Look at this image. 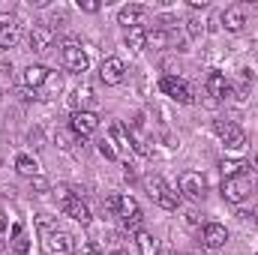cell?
<instances>
[{
  "label": "cell",
  "mask_w": 258,
  "mask_h": 255,
  "mask_svg": "<svg viewBox=\"0 0 258 255\" xmlns=\"http://www.w3.org/2000/svg\"><path fill=\"white\" fill-rule=\"evenodd\" d=\"M243 168H249L243 159H222L219 162V171H222V180L225 177H240V174H246Z\"/></svg>",
  "instance_id": "cell-26"
},
{
  "label": "cell",
  "mask_w": 258,
  "mask_h": 255,
  "mask_svg": "<svg viewBox=\"0 0 258 255\" xmlns=\"http://www.w3.org/2000/svg\"><path fill=\"white\" fill-rule=\"evenodd\" d=\"M252 216H255V222H258V207H255V210H252Z\"/></svg>",
  "instance_id": "cell-41"
},
{
  "label": "cell",
  "mask_w": 258,
  "mask_h": 255,
  "mask_svg": "<svg viewBox=\"0 0 258 255\" xmlns=\"http://www.w3.org/2000/svg\"><path fill=\"white\" fill-rule=\"evenodd\" d=\"M147 15V6H141V3H129V6H120V12H117V24H123V30L129 27H138V21Z\"/></svg>",
  "instance_id": "cell-17"
},
{
  "label": "cell",
  "mask_w": 258,
  "mask_h": 255,
  "mask_svg": "<svg viewBox=\"0 0 258 255\" xmlns=\"http://www.w3.org/2000/svg\"><path fill=\"white\" fill-rule=\"evenodd\" d=\"M186 33H189L192 39H198V36L204 33V24H201L198 18H189V21H186Z\"/></svg>",
  "instance_id": "cell-31"
},
{
  "label": "cell",
  "mask_w": 258,
  "mask_h": 255,
  "mask_svg": "<svg viewBox=\"0 0 258 255\" xmlns=\"http://www.w3.org/2000/svg\"><path fill=\"white\" fill-rule=\"evenodd\" d=\"M105 210L117 216V195H108V198H105Z\"/></svg>",
  "instance_id": "cell-35"
},
{
  "label": "cell",
  "mask_w": 258,
  "mask_h": 255,
  "mask_svg": "<svg viewBox=\"0 0 258 255\" xmlns=\"http://www.w3.org/2000/svg\"><path fill=\"white\" fill-rule=\"evenodd\" d=\"M15 171L21 174V177H36L39 174V162H36V156H30V153H18L15 156Z\"/></svg>",
  "instance_id": "cell-21"
},
{
  "label": "cell",
  "mask_w": 258,
  "mask_h": 255,
  "mask_svg": "<svg viewBox=\"0 0 258 255\" xmlns=\"http://www.w3.org/2000/svg\"><path fill=\"white\" fill-rule=\"evenodd\" d=\"M78 6H81L84 12H99V9H102L99 0H78Z\"/></svg>",
  "instance_id": "cell-33"
},
{
  "label": "cell",
  "mask_w": 258,
  "mask_h": 255,
  "mask_svg": "<svg viewBox=\"0 0 258 255\" xmlns=\"http://www.w3.org/2000/svg\"><path fill=\"white\" fill-rule=\"evenodd\" d=\"M42 249H45V255H72L75 252V237L69 231L51 228L42 234Z\"/></svg>",
  "instance_id": "cell-3"
},
{
  "label": "cell",
  "mask_w": 258,
  "mask_h": 255,
  "mask_svg": "<svg viewBox=\"0 0 258 255\" xmlns=\"http://www.w3.org/2000/svg\"><path fill=\"white\" fill-rule=\"evenodd\" d=\"M249 177L246 174H240V177H225L222 180V198L225 201H231V204H240V201H246L249 198Z\"/></svg>",
  "instance_id": "cell-9"
},
{
  "label": "cell",
  "mask_w": 258,
  "mask_h": 255,
  "mask_svg": "<svg viewBox=\"0 0 258 255\" xmlns=\"http://www.w3.org/2000/svg\"><path fill=\"white\" fill-rule=\"evenodd\" d=\"M27 45H30L33 54H45L54 45V30L48 24H33L30 27V36H27Z\"/></svg>",
  "instance_id": "cell-10"
},
{
  "label": "cell",
  "mask_w": 258,
  "mask_h": 255,
  "mask_svg": "<svg viewBox=\"0 0 258 255\" xmlns=\"http://www.w3.org/2000/svg\"><path fill=\"white\" fill-rule=\"evenodd\" d=\"M84 255H102V252H99V249H87Z\"/></svg>",
  "instance_id": "cell-39"
},
{
  "label": "cell",
  "mask_w": 258,
  "mask_h": 255,
  "mask_svg": "<svg viewBox=\"0 0 258 255\" xmlns=\"http://www.w3.org/2000/svg\"><path fill=\"white\" fill-rule=\"evenodd\" d=\"M99 153H102L105 159H120V156H117V150H114V144L108 141V135H105V138L99 141Z\"/></svg>",
  "instance_id": "cell-29"
},
{
  "label": "cell",
  "mask_w": 258,
  "mask_h": 255,
  "mask_svg": "<svg viewBox=\"0 0 258 255\" xmlns=\"http://www.w3.org/2000/svg\"><path fill=\"white\" fill-rule=\"evenodd\" d=\"M246 165H252V168H258V150H255V156H252V159H249Z\"/></svg>",
  "instance_id": "cell-38"
},
{
  "label": "cell",
  "mask_w": 258,
  "mask_h": 255,
  "mask_svg": "<svg viewBox=\"0 0 258 255\" xmlns=\"http://www.w3.org/2000/svg\"><path fill=\"white\" fill-rule=\"evenodd\" d=\"M60 90H63V75H60V72H48V81H45L42 93H48V96H57Z\"/></svg>",
  "instance_id": "cell-27"
},
{
  "label": "cell",
  "mask_w": 258,
  "mask_h": 255,
  "mask_svg": "<svg viewBox=\"0 0 258 255\" xmlns=\"http://www.w3.org/2000/svg\"><path fill=\"white\" fill-rule=\"evenodd\" d=\"M18 39H21V24H18V18L9 15V12H3V15H0V48H12Z\"/></svg>",
  "instance_id": "cell-13"
},
{
  "label": "cell",
  "mask_w": 258,
  "mask_h": 255,
  "mask_svg": "<svg viewBox=\"0 0 258 255\" xmlns=\"http://www.w3.org/2000/svg\"><path fill=\"white\" fill-rule=\"evenodd\" d=\"M48 72L51 69H45V66H39V63H30L24 69V87L27 90H42L45 81H48Z\"/></svg>",
  "instance_id": "cell-18"
},
{
  "label": "cell",
  "mask_w": 258,
  "mask_h": 255,
  "mask_svg": "<svg viewBox=\"0 0 258 255\" xmlns=\"http://www.w3.org/2000/svg\"><path fill=\"white\" fill-rule=\"evenodd\" d=\"M108 255H126V252L123 249H114V252H108Z\"/></svg>",
  "instance_id": "cell-40"
},
{
  "label": "cell",
  "mask_w": 258,
  "mask_h": 255,
  "mask_svg": "<svg viewBox=\"0 0 258 255\" xmlns=\"http://www.w3.org/2000/svg\"><path fill=\"white\" fill-rule=\"evenodd\" d=\"M213 132L219 135V141L225 144V147H231V150H240V147H246V132L237 126L234 120H213Z\"/></svg>",
  "instance_id": "cell-4"
},
{
  "label": "cell",
  "mask_w": 258,
  "mask_h": 255,
  "mask_svg": "<svg viewBox=\"0 0 258 255\" xmlns=\"http://www.w3.org/2000/svg\"><path fill=\"white\" fill-rule=\"evenodd\" d=\"M186 225H198V213H195V210L186 213Z\"/></svg>",
  "instance_id": "cell-36"
},
{
  "label": "cell",
  "mask_w": 258,
  "mask_h": 255,
  "mask_svg": "<svg viewBox=\"0 0 258 255\" xmlns=\"http://www.w3.org/2000/svg\"><path fill=\"white\" fill-rule=\"evenodd\" d=\"M219 21H222V27H225L228 33H240V30L246 27V6H243V3L228 6V9L219 15Z\"/></svg>",
  "instance_id": "cell-14"
},
{
  "label": "cell",
  "mask_w": 258,
  "mask_h": 255,
  "mask_svg": "<svg viewBox=\"0 0 258 255\" xmlns=\"http://www.w3.org/2000/svg\"><path fill=\"white\" fill-rule=\"evenodd\" d=\"M126 135H129V144H132V150L138 153V156H150L153 153V147H150V138L141 132V123H138V117L132 120L126 126Z\"/></svg>",
  "instance_id": "cell-15"
},
{
  "label": "cell",
  "mask_w": 258,
  "mask_h": 255,
  "mask_svg": "<svg viewBox=\"0 0 258 255\" xmlns=\"http://www.w3.org/2000/svg\"><path fill=\"white\" fill-rule=\"evenodd\" d=\"M117 216L129 219V216H141V207L132 195H117Z\"/></svg>",
  "instance_id": "cell-24"
},
{
  "label": "cell",
  "mask_w": 258,
  "mask_h": 255,
  "mask_svg": "<svg viewBox=\"0 0 258 255\" xmlns=\"http://www.w3.org/2000/svg\"><path fill=\"white\" fill-rule=\"evenodd\" d=\"M99 78H102V84H108V87H117V84H123V78H126V66L120 57H105L102 66H99Z\"/></svg>",
  "instance_id": "cell-11"
},
{
  "label": "cell",
  "mask_w": 258,
  "mask_h": 255,
  "mask_svg": "<svg viewBox=\"0 0 258 255\" xmlns=\"http://www.w3.org/2000/svg\"><path fill=\"white\" fill-rule=\"evenodd\" d=\"M30 186H33V192H39V195H45V192L51 189V183H48V180H45L42 174H36V177L30 180Z\"/></svg>",
  "instance_id": "cell-30"
},
{
  "label": "cell",
  "mask_w": 258,
  "mask_h": 255,
  "mask_svg": "<svg viewBox=\"0 0 258 255\" xmlns=\"http://www.w3.org/2000/svg\"><path fill=\"white\" fill-rule=\"evenodd\" d=\"M168 255H186V252H168Z\"/></svg>",
  "instance_id": "cell-42"
},
{
  "label": "cell",
  "mask_w": 258,
  "mask_h": 255,
  "mask_svg": "<svg viewBox=\"0 0 258 255\" xmlns=\"http://www.w3.org/2000/svg\"><path fill=\"white\" fill-rule=\"evenodd\" d=\"M135 246H138L141 255H159V240H156L150 231H144V228L135 234Z\"/></svg>",
  "instance_id": "cell-23"
},
{
  "label": "cell",
  "mask_w": 258,
  "mask_h": 255,
  "mask_svg": "<svg viewBox=\"0 0 258 255\" xmlns=\"http://www.w3.org/2000/svg\"><path fill=\"white\" fill-rule=\"evenodd\" d=\"M228 243V228L222 222H207L201 231V246L204 249H222Z\"/></svg>",
  "instance_id": "cell-12"
},
{
  "label": "cell",
  "mask_w": 258,
  "mask_h": 255,
  "mask_svg": "<svg viewBox=\"0 0 258 255\" xmlns=\"http://www.w3.org/2000/svg\"><path fill=\"white\" fill-rule=\"evenodd\" d=\"M69 126H72V132H75L78 138H87V135H93V132L99 129V114L90 111V108H78V111H72Z\"/></svg>",
  "instance_id": "cell-7"
},
{
  "label": "cell",
  "mask_w": 258,
  "mask_h": 255,
  "mask_svg": "<svg viewBox=\"0 0 258 255\" xmlns=\"http://www.w3.org/2000/svg\"><path fill=\"white\" fill-rule=\"evenodd\" d=\"M177 189H180L183 198H189V201H204V195H207V180H204L201 171H183L180 180H177Z\"/></svg>",
  "instance_id": "cell-5"
},
{
  "label": "cell",
  "mask_w": 258,
  "mask_h": 255,
  "mask_svg": "<svg viewBox=\"0 0 258 255\" xmlns=\"http://www.w3.org/2000/svg\"><path fill=\"white\" fill-rule=\"evenodd\" d=\"M78 195H81V192H75L69 183H60V186L54 189V198H57V204H60V207H63V204H69L72 198H78Z\"/></svg>",
  "instance_id": "cell-28"
},
{
  "label": "cell",
  "mask_w": 258,
  "mask_h": 255,
  "mask_svg": "<svg viewBox=\"0 0 258 255\" xmlns=\"http://www.w3.org/2000/svg\"><path fill=\"white\" fill-rule=\"evenodd\" d=\"M144 189H147L150 201H153L156 207H162V210H177L180 192L171 189V186L162 180V174H147V177H144Z\"/></svg>",
  "instance_id": "cell-1"
},
{
  "label": "cell",
  "mask_w": 258,
  "mask_h": 255,
  "mask_svg": "<svg viewBox=\"0 0 258 255\" xmlns=\"http://www.w3.org/2000/svg\"><path fill=\"white\" fill-rule=\"evenodd\" d=\"M120 222H123V228L132 231V234H138V231H141V216H129V219H120Z\"/></svg>",
  "instance_id": "cell-32"
},
{
  "label": "cell",
  "mask_w": 258,
  "mask_h": 255,
  "mask_svg": "<svg viewBox=\"0 0 258 255\" xmlns=\"http://www.w3.org/2000/svg\"><path fill=\"white\" fill-rule=\"evenodd\" d=\"M9 252H12V255H27V252H30V240H27V234H24L21 222H15V228H12V237H9Z\"/></svg>",
  "instance_id": "cell-20"
},
{
  "label": "cell",
  "mask_w": 258,
  "mask_h": 255,
  "mask_svg": "<svg viewBox=\"0 0 258 255\" xmlns=\"http://www.w3.org/2000/svg\"><path fill=\"white\" fill-rule=\"evenodd\" d=\"M147 45L150 48H168L171 45V33L165 27H153V30H147Z\"/></svg>",
  "instance_id": "cell-25"
},
{
  "label": "cell",
  "mask_w": 258,
  "mask_h": 255,
  "mask_svg": "<svg viewBox=\"0 0 258 255\" xmlns=\"http://www.w3.org/2000/svg\"><path fill=\"white\" fill-rule=\"evenodd\" d=\"M159 90H162L165 96H171L174 102H180V105L195 102L189 81H186V78H180V75H162V78H159Z\"/></svg>",
  "instance_id": "cell-2"
},
{
  "label": "cell",
  "mask_w": 258,
  "mask_h": 255,
  "mask_svg": "<svg viewBox=\"0 0 258 255\" xmlns=\"http://www.w3.org/2000/svg\"><path fill=\"white\" fill-rule=\"evenodd\" d=\"M63 66L69 69V72H87V66H90V60H87V51L75 42V39H66L63 42Z\"/></svg>",
  "instance_id": "cell-8"
},
{
  "label": "cell",
  "mask_w": 258,
  "mask_h": 255,
  "mask_svg": "<svg viewBox=\"0 0 258 255\" xmlns=\"http://www.w3.org/2000/svg\"><path fill=\"white\" fill-rule=\"evenodd\" d=\"M108 141L114 144L117 156H123V153H129V150H132L129 135H126V126H123V123H111V126H108Z\"/></svg>",
  "instance_id": "cell-19"
},
{
  "label": "cell",
  "mask_w": 258,
  "mask_h": 255,
  "mask_svg": "<svg viewBox=\"0 0 258 255\" xmlns=\"http://www.w3.org/2000/svg\"><path fill=\"white\" fill-rule=\"evenodd\" d=\"M192 9H207V0H189Z\"/></svg>",
  "instance_id": "cell-37"
},
{
  "label": "cell",
  "mask_w": 258,
  "mask_h": 255,
  "mask_svg": "<svg viewBox=\"0 0 258 255\" xmlns=\"http://www.w3.org/2000/svg\"><path fill=\"white\" fill-rule=\"evenodd\" d=\"M123 42H126V48H132V51H144L147 48V30L138 24V27H129V30H123Z\"/></svg>",
  "instance_id": "cell-22"
},
{
  "label": "cell",
  "mask_w": 258,
  "mask_h": 255,
  "mask_svg": "<svg viewBox=\"0 0 258 255\" xmlns=\"http://www.w3.org/2000/svg\"><path fill=\"white\" fill-rule=\"evenodd\" d=\"M60 210H63L66 216H72V219H75L78 225H90V222H93V213H90L87 201H81V195H78V198H72L69 204H63Z\"/></svg>",
  "instance_id": "cell-16"
},
{
  "label": "cell",
  "mask_w": 258,
  "mask_h": 255,
  "mask_svg": "<svg viewBox=\"0 0 258 255\" xmlns=\"http://www.w3.org/2000/svg\"><path fill=\"white\" fill-rule=\"evenodd\" d=\"M72 135H75V132H57V141H60V147H72Z\"/></svg>",
  "instance_id": "cell-34"
},
{
  "label": "cell",
  "mask_w": 258,
  "mask_h": 255,
  "mask_svg": "<svg viewBox=\"0 0 258 255\" xmlns=\"http://www.w3.org/2000/svg\"><path fill=\"white\" fill-rule=\"evenodd\" d=\"M225 93H228L225 72L210 69V72H207V78H204V96H207V105H210V108H216V105L225 99Z\"/></svg>",
  "instance_id": "cell-6"
}]
</instances>
